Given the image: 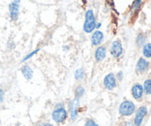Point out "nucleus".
Returning a JSON list of instances; mask_svg holds the SVG:
<instances>
[{"label": "nucleus", "instance_id": "1", "mask_svg": "<svg viewBox=\"0 0 151 126\" xmlns=\"http://www.w3.org/2000/svg\"><path fill=\"white\" fill-rule=\"evenodd\" d=\"M96 28V21L92 10H87L85 15V22L83 24L84 32L90 33Z\"/></svg>", "mask_w": 151, "mask_h": 126}, {"label": "nucleus", "instance_id": "2", "mask_svg": "<svg viewBox=\"0 0 151 126\" xmlns=\"http://www.w3.org/2000/svg\"><path fill=\"white\" fill-rule=\"evenodd\" d=\"M136 106L133 102L130 100H125L120 104L119 112L123 117H130L135 112Z\"/></svg>", "mask_w": 151, "mask_h": 126}, {"label": "nucleus", "instance_id": "3", "mask_svg": "<svg viewBox=\"0 0 151 126\" xmlns=\"http://www.w3.org/2000/svg\"><path fill=\"white\" fill-rule=\"evenodd\" d=\"M67 112L64 107L55 108L52 114V118L56 123H62L67 118Z\"/></svg>", "mask_w": 151, "mask_h": 126}, {"label": "nucleus", "instance_id": "4", "mask_svg": "<svg viewBox=\"0 0 151 126\" xmlns=\"http://www.w3.org/2000/svg\"><path fill=\"white\" fill-rule=\"evenodd\" d=\"M79 105L80 99L76 98V97H75V98L70 102V103H69V114H70V117L72 121H75L77 120V118H78Z\"/></svg>", "mask_w": 151, "mask_h": 126}, {"label": "nucleus", "instance_id": "5", "mask_svg": "<svg viewBox=\"0 0 151 126\" xmlns=\"http://www.w3.org/2000/svg\"><path fill=\"white\" fill-rule=\"evenodd\" d=\"M19 7H20V0H13L9 4L10 16L13 21H16L19 18Z\"/></svg>", "mask_w": 151, "mask_h": 126}, {"label": "nucleus", "instance_id": "6", "mask_svg": "<svg viewBox=\"0 0 151 126\" xmlns=\"http://www.w3.org/2000/svg\"><path fill=\"white\" fill-rule=\"evenodd\" d=\"M147 114V109L145 106H142L139 107L136 113L135 118H134V125L141 126L144 118Z\"/></svg>", "mask_w": 151, "mask_h": 126}, {"label": "nucleus", "instance_id": "7", "mask_svg": "<svg viewBox=\"0 0 151 126\" xmlns=\"http://www.w3.org/2000/svg\"><path fill=\"white\" fill-rule=\"evenodd\" d=\"M123 52L122 45L119 41H114L112 42L110 47V53L114 58H118L120 57Z\"/></svg>", "mask_w": 151, "mask_h": 126}, {"label": "nucleus", "instance_id": "8", "mask_svg": "<svg viewBox=\"0 0 151 126\" xmlns=\"http://www.w3.org/2000/svg\"><path fill=\"white\" fill-rule=\"evenodd\" d=\"M104 86L107 89L113 90L116 86V80L113 73H109L103 80Z\"/></svg>", "mask_w": 151, "mask_h": 126}, {"label": "nucleus", "instance_id": "9", "mask_svg": "<svg viewBox=\"0 0 151 126\" xmlns=\"http://www.w3.org/2000/svg\"><path fill=\"white\" fill-rule=\"evenodd\" d=\"M143 86L139 84H137L133 86L131 89V94H132L133 97L136 100H139L143 96Z\"/></svg>", "mask_w": 151, "mask_h": 126}, {"label": "nucleus", "instance_id": "10", "mask_svg": "<svg viewBox=\"0 0 151 126\" xmlns=\"http://www.w3.org/2000/svg\"><path fill=\"white\" fill-rule=\"evenodd\" d=\"M106 49L104 47H97V50L95 51V54H94V57L97 61L101 62L106 58Z\"/></svg>", "mask_w": 151, "mask_h": 126}, {"label": "nucleus", "instance_id": "11", "mask_svg": "<svg viewBox=\"0 0 151 126\" xmlns=\"http://www.w3.org/2000/svg\"><path fill=\"white\" fill-rule=\"evenodd\" d=\"M103 33L101 31H95L91 36V44L94 46H98L103 40Z\"/></svg>", "mask_w": 151, "mask_h": 126}, {"label": "nucleus", "instance_id": "12", "mask_svg": "<svg viewBox=\"0 0 151 126\" xmlns=\"http://www.w3.org/2000/svg\"><path fill=\"white\" fill-rule=\"evenodd\" d=\"M148 66V61L143 58H140L137 63V70L139 72H144L147 70Z\"/></svg>", "mask_w": 151, "mask_h": 126}, {"label": "nucleus", "instance_id": "13", "mask_svg": "<svg viewBox=\"0 0 151 126\" xmlns=\"http://www.w3.org/2000/svg\"><path fill=\"white\" fill-rule=\"evenodd\" d=\"M22 73L25 79L28 80V81L32 79V76H33V71L31 69L30 66H27V65H25L22 68Z\"/></svg>", "mask_w": 151, "mask_h": 126}, {"label": "nucleus", "instance_id": "14", "mask_svg": "<svg viewBox=\"0 0 151 126\" xmlns=\"http://www.w3.org/2000/svg\"><path fill=\"white\" fill-rule=\"evenodd\" d=\"M85 76V72L83 69L80 68L75 72V79L77 81H82Z\"/></svg>", "mask_w": 151, "mask_h": 126}, {"label": "nucleus", "instance_id": "15", "mask_svg": "<svg viewBox=\"0 0 151 126\" xmlns=\"http://www.w3.org/2000/svg\"><path fill=\"white\" fill-rule=\"evenodd\" d=\"M143 55H144L145 57L147 58H151V44L148 43V44H146L143 47Z\"/></svg>", "mask_w": 151, "mask_h": 126}, {"label": "nucleus", "instance_id": "16", "mask_svg": "<svg viewBox=\"0 0 151 126\" xmlns=\"http://www.w3.org/2000/svg\"><path fill=\"white\" fill-rule=\"evenodd\" d=\"M143 90L145 93L147 95L151 94V80H146L144 83V86H143Z\"/></svg>", "mask_w": 151, "mask_h": 126}, {"label": "nucleus", "instance_id": "17", "mask_svg": "<svg viewBox=\"0 0 151 126\" xmlns=\"http://www.w3.org/2000/svg\"><path fill=\"white\" fill-rule=\"evenodd\" d=\"M84 93H85V89H84L83 87L81 86H78L76 89H75V97H76V98L80 99L81 97L83 96Z\"/></svg>", "mask_w": 151, "mask_h": 126}, {"label": "nucleus", "instance_id": "18", "mask_svg": "<svg viewBox=\"0 0 151 126\" xmlns=\"http://www.w3.org/2000/svg\"><path fill=\"white\" fill-rule=\"evenodd\" d=\"M145 41V35H142V34H139V35L137 36V44H138V46L141 47L142 45H143Z\"/></svg>", "mask_w": 151, "mask_h": 126}, {"label": "nucleus", "instance_id": "19", "mask_svg": "<svg viewBox=\"0 0 151 126\" xmlns=\"http://www.w3.org/2000/svg\"><path fill=\"white\" fill-rule=\"evenodd\" d=\"M38 51H39V49H37V50H34V51H32V53H29V54H28L27 55L26 57H25L24 58V60H22V62H24V61H26V60H27L28 59H29V58H32V56H33L34 55H35V54H36V53H38Z\"/></svg>", "mask_w": 151, "mask_h": 126}, {"label": "nucleus", "instance_id": "20", "mask_svg": "<svg viewBox=\"0 0 151 126\" xmlns=\"http://www.w3.org/2000/svg\"><path fill=\"white\" fill-rule=\"evenodd\" d=\"M84 126H99V125L97 122H94L93 120H86V122H85Z\"/></svg>", "mask_w": 151, "mask_h": 126}, {"label": "nucleus", "instance_id": "21", "mask_svg": "<svg viewBox=\"0 0 151 126\" xmlns=\"http://www.w3.org/2000/svg\"><path fill=\"white\" fill-rule=\"evenodd\" d=\"M142 1V0H135V1H134V3H133L132 4V9L133 10H135V9L137 8H139L140 6V4H141Z\"/></svg>", "mask_w": 151, "mask_h": 126}, {"label": "nucleus", "instance_id": "22", "mask_svg": "<svg viewBox=\"0 0 151 126\" xmlns=\"http://www.w3.org/2000/svg\"><path fill=\"white\" fill-rule=\"evenodd\" d=\"M122 78H123V73H122V72H119L116 75V79H118V81H121Z\"/></svg>", "mask_w": 151, "mask_h": 126}, {"label": "nucleus", "instance_id": "23", "mask_svg": "<svg viewBox=\"0 0 151 126\" xmlns=\"http://www.w3.org/2000/svg\"><path fill=\"white\" fill-rule=\"evenodd\" d=\"M4 92L2 89H0V103H2L4 100Z\"/></svg>", "mask_w": 151, "mask_h": 126}, {"label": "nucleus", "instance_id": "24", "mask_svg": "<svg viewBox=\"0 0 151 126\" xmlns=\"http://www.w3.org/2000/svg\"><path fill=\"white\" fill-rule=\"evenodd\" d=\"M38 126H54V125H52L51 123H49V122H41V123H40Z\"/></svg>", "mask_w": 151, "mask_h": 126}, {"label": "nucleus", "instance_id": "25", "mask_svg": "<svg viewBox=\"0 0 151 126\" xmlns=\"http://www.w3.org/2000/svg\"><path fill=\"white\" fill-rule=\"evenodd\" d=\"M124 126H134V124L131 122H126Z\"/></svg>", "mask_w": 151, "mask_h": 126}, {"label": "nucleus", "instance_id": "26", "mask_svg": "<svg viewBox=\"0 0 151 126\" xmlns=\"http://www.w3.org/2000/svg\"><path fill=\"white\" fill-rule=\"evenodd\" d=\"M101 27V23H99L98 24H97V26H96V27L99 28V27Z\"/></svg>", "mask_w": 151, "mask_h": 126}]
</instances>
